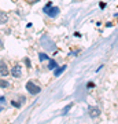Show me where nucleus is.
I'll return each instance as SVG.
<instances>
[{
	"instance_id": "nucleus-11",
	"label": "nucleus",
	"mask_w": 118,
	"mask_h": 124,
	"mask_svg": "<svg viewBox=\"0 0 118 124\" xmlns=\"http://www.w3.org/2000/svg\"><path fill=\"white\" fill-rule=\"evenodd\" d=\"M73 106V103H70V105H67V106L65 108V109H63V115H66V113H67V110H69L70 108Z\"/></svg>"
},
{
	"instance_id": "nucleus-5",
	"label": "nucleus",
	"mask_w": 118,
	"mask_h": 124,
	"mask_svg": "<svg viewBox=\"0 0 118 124\" xmlns=\"http://www.w3.org/2000/svg\"><path fill=\"white\" fill-rule=\"evenodd\" d=\"M58 13H59V8H58V7H51V8H49V11L47 14H48L49 17H55Z\"/></svg>"
},
{
	"instance_id": "nucleus-14",
	"label": "nucleus",
	"mask_w": 118,
	"mask_h": 124,
	"mask_svg": "<svg viewBox=\"0 0 118 124\" xmlns=\"http://www.w3.org/2000/svg\"><path fill=\"white\" fill-rule=\"evenodd\" d=\"M36 1H39V0H30V3H36Z\"/></svg>"
},
{
	"instance_id": "nucleus-12",
	"label": "nucleus",
	"mask_w": 118,
	"mask_h": 124,
	"mask_svg": "<svg viewBox=\"0 0 118 124\" xmlns=\"http://www.w3.org/2000/svg\"><path fill=\"white\" fill-rule=\"evenodd\" d=\"M0 101H1V110H3V109H4V103H6V98L1 97L0 98Z\"/></svg>"
},
{
	"instance_id": "nucleus-3",
	"label": "nucleus",
	"mask_w": 118,
	"mask_h": 124,
	"mask_svg": "<svg viewBox=\"0 0 118 124\" xmlns=\"http://www.w3.org/2000/svg\"><path fill=\"white\" fill-rule=\"evenodd\" d=\"M11 75H13L14 77H21V76H22L21 66H19V65H15V66L11 69Z\"/></svg>"
},
{
	"instance_id": "nucleus-4",
	"label": "nucleus",
	"mask_w": 118,
	"mask_h": 124,
	"mask_svg": "<svg viewBox=\"0 0 118 124\" xmlns=\"http://www.w3.org/2000/svg\"><path fill=\"white\" fill-rule=\"evenodd\" d=\"M0 73H1V76H3V77L8 75V69H7V65H6L3 61L0 62Z\"/></svg>"
},
{
	"instance_id": "nucleus-8",
	"label": "nucleus",
	"mask_w": 118,
	"mask_h": 124,
	"mask_svg": "<svg viewBox=\"0 0 118 124\" xmlns=\"http://www.w3.org/2000/svg\"><path fill=\"white\" fill-rule=\"evenodd\" d=\"M56 68V62L54 61V59H51L49 61V69H55Z\"/></svg>"
},
{
	"instance_id": "nucleus-13",
	"label": "nucleus",
	"mask_w": 118,
	"mask_h": 124,
	"mask_svg": "<svg viewBox=\"0 0 118 124\" xmlns=\"http://www.w3.org/2000/svg\"><path fill=\"white\" fill-rule=\"evenodd\" d=\"M6 87H8V83L4 81V80H1V88H6Z\"/></svg>"
},
{
	"instance_id": "nucleus-2",
	"label": "nucleus",
	"mask_w": 118,
	"mask_h": 124,
	"mask_svg": "<svg viewBox=\"0 0 118 124\" xmlns=\"http://www.w3.org/2000/svg\"><path fill=\"white\" fill-rule=\"evenodd\" d=\"M88 112H89V116H91L92 119H95V117H99L100 116V109L96 106H89L88 108Z\"/></svg>"
},
{
	"instance_id": "nucleus-6",
	"label": "nucleus",
	"mask_w": 118,
	"mask_h": 124,
	"mask_svg": "<svg viewBox=\"0 0 118 124\" xmlns=\"http://www.w3.org/2000/svg\"><path fill=\"white\" fill-rule=\"evenodd\" d=\"M65 69H66V66H61V68H58L54 72V75H55V76H59V75L62 73V72L65 70Z\"/></svg>"
},
{
	"instance_id": "nucleus-9",
	"label": "nucleus",
	"mask_w": 118,
	"mask_h": 124,
	"mask_svg": "<svg viewBox=\"0 0 118 124\" xmlns=\"http://www.w3.org/2000/svg\"><path fill=\"white\" fill-rule=\"evenodd\" d=\"M51 7H52V4H51V3H48V4L45 6V7H44V11H45V13H48L49 11V8H51Z\"/></svg>"
},
{
	"instance_id": "nucleus-7",
	"label": "nucleus",
	"mask_w": 118,
	"mask_h": 124,
	"mask_svg": "<svg viewBox=\"0 0 118 124\" xmlns=\"http://www.w3.org/2000/svg\"><path fill=\"white\" fill-rule=\"evenodd\" d=\"M0 17H1V23H6V21H7V17H6V13H0Z\"/></svg>"
},
{
	"instance_id": "nucleus-10",
	"label": "nucleus",
	"mask_w": 118,
	"mask_h": 124,
	"mask_svg": "<svg viewBox=\"0 0 118 124\" xmlns=\"http://www.w3.org/2000/svg\"><path fill=\"white\" fill-rule=\"evenodd\" d=\"M39 57H40V59H41V61H45V59L48 58L47 55H45V54H43V53H41V54H39Z\"/></svg>"
},
{
	"instance_id": "nucleus-1",
	"label": "nucleus",
	"mask_w": 118,
	"mask_h": 124,
	"mask_svg": "<svg viewBox=\"0 0 118 124\" xmlns=\"http://www.w3.org/2000/svg\"><path fill=\"white\" fill-rule=\"evenodd\" d=\"M26 90L32 94V95H36V94L40 93V87L39 85H36L35 83H32V81H28L26 83Z\"/></svg>"
}]
</instances>
